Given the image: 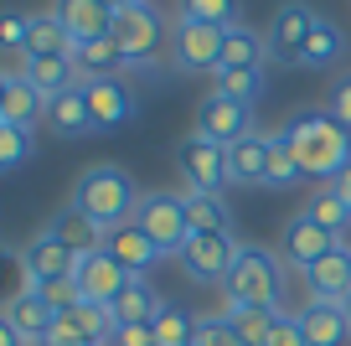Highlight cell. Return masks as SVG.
I'll use <instances>...</instances> for the list:
<instances>
[{"label":"cell","instance_id":"1","mask_svg":"<svg viewBox=\"0 0 351 346\" xmlns=\"http://www.w3.org/2000/svg\"><path fill=\"white\" fill-rule=\"evenodd\" d=\"M285 140H289V150H295L300 171H305L310 181H320V186H330L351 165V130L336 124L326 108L295 114V119L285 124Z\"/></svg>","mask_w":351,"mask_h":346},{"label":"cell","instance_id":"2","mask_svg":"<svg viewBox=\"0 0 351 346\" xmlns=\"http://www.w3.org/2000/svg\"><path fill=\"white\" fill-rule=\"evenodd\" d=\"M222 300H228V315L243 310V305L279 310V300H285V259L274 249H258V243H238V259H232L228 279H222Z\"/></svg>","mask_w":351,"mask_h":346},{"label":"cell","instance_id":"3","mask_svg":"<svg viewBox=\"0 0 351 346\" xmlns=\"http://www.w3.org/2000/svg\"><path fill=\"white\" fill-rule=\"evenodd\" d=\"M73 202L83 207L93 222L104 227V233H114V227H130L134 222V207H140V192H134L130 171H119V165H88L83 176H77V192Z\"/></svg>","mask_w":351,"mask_h":346},{"label":"cell","instance_id":"4","mask_svg":"<svg viewBox=\"0 0 351 346\" xmlns=\"http://www.w3.org/2000/svg\"><path fill=\"white\" fill-rule=\"evenodd\" d=\"M134 227H140L160 253H181L191 243L181 192H150V196H140V207H134Z\"/></svg>","mask_w":351,"mask_h":346},{"label":"cell","instance_id":"5","mask_svg":"<svg viewBox=\"0 0 351 346\" xmlns=\"http://www.w3.org/2000/svg\"><path fill=\"white\" fill-rule=\"evenodd\" d=\"M109 36L119 42V52L130 57V67H145L155 52H160V42H171V26L160 21V11H150V5H124V11H114V26Z\"/></svg>","mask_w":351,"mask_h":346},{"label":"cell","instance_id":"6","mask_svg":"<svg viewBox=\"0 0 351 346\" xmlns=\"http://www.w3.org/2000/svg\"><path fill=\"white\" fill-rule=\"evenodd\" d=\"M315 21H320V16L310 11L305 0H285V5L274 11V21H269V32H263V52H269V62L300 67V52H305Z\"/></svg>","mask_w":351,"mask_h":346},{"label":"cell","instance_id":"7","mask_svg":"<svg viewBox=\"0 0 351 346\" xmlns=\"http://www.w3.org/2000/svg\"><path fill=\"white\" fill-rule=\"evenodd\" d=\"M176 171L186 181V192H222L232 181L228 176V145H212L202 135H186L176 145Z\"/></svg>","mask_w":351,"mask_h":346},{"label":"cell","instance_id":"8","mask_svg":"<svg viewBox=\"0 0 351 346\" xmlns=\"http://www.w3.org/2000/svg\"><path fill=\"white\" fill-rule=\"evenodd\" d=\"M171 62L181 73H217L222 67V26H197V21H171Z\"/></svg>","mask_w":351,"mask_h":346},{"label":"cell","instance_id":"9","mask_svg":"<svg viewBox=\"0 0 351 346\" xmlns=\"http://www.w3.org/2000/svg\"><path fill=\"white\" fill-rule=\"evenodd\" d=\"M336 249H341V238H336V233H326L320 222H310L305 212L289 217V222H285V238H279V259H285L289 269H300V274L315 269V264L326 259V253H336Z\"/></svg>","mask_w":351,"mask_h":346},{"label":"cell","instance_id":"10","mask_svg":"<svg viewBox=\"0 0 351 346\" xmlns=\"http://www.w3.org/2000/svg\"><path fill=\"white\" fill-rule=\"evenodd\" d=\"M176 259H181V269L197 284H222L228 269H232V259H238V243H232V233H202V238H191Z\"/></svg>","mask_w":351,"mask_h":346},{"label":"cell","instance_id":"11","mask_svg":"<svg viewBox=\"0 0 351 346\" xmlns=\"http://www.w3.org/2000/svg\"><path fill=\"white\" fill-rule=\"evenodd\" d=\"M83 98H88V119L93 130H119V124L134 119V88L124 78H88L83 83Z\"/></svg>","mask_w":351,"mask_h":346},{"label":"cell","instance_id":"12","mask_svg":"<svg viewBox=\"0 0 351 346\" xmlns=\"http://www.w3.org/2000/svg\"><path fill=\"white\" fill-rule=\"evenodd\" d=\"M130 279H134V274L124 269V264L114 259L109 249L88 253V259H77V290H83L88 305H114V300H119V290H124Z\"/></svg>","mask_w":351,"mask_h":346},{"label":"cell","instance_id":"13","mask_svg":"<svg viewBox=\"0 0 351 346\" xmlns=\"http://www.w3.org/2000/svg\"><path fill=\"white\" fill-rule=\"evenodd\" d=\"M197 135L212 145H238L243 135H253V108L243 104H228V98L212 93L207 104L197 108Z\"/></svg>","mask_w":351,"mask_h":346},{"label":"cell","instance_id":"14","mask_svg":"<svg viewBox=\"0 0 351 346\" xmlns=\"http://www.w3.org/2000/svg\"><path fill=\"white\" fill-rule=\"evenodd\" d=\"M21 264H26V279L32 284H47V279H73L77 274V253L67 249V243H57L52 233H36L32 243L21 249Z\"/></svg>","mask_w":351,"mask_h":346},{"label":"cell","instance_id":"15","mask_svg":"<svg viewBox=\"0 0 351 346\" xmlns=\"http://www.w3.org/2000/svg\"><path fill=\"white\" fill-rule=\"evenodd\" d=\"M52 16L62 21V32L73 36L77 47L109 36V26H114V11L104 0H52Z\"/></svg>","mask_w":351,"mask_h":346},{"label":"cell","instance_id":"16","mask_svg":"<svg viewBox=\"0 0 351 346\" xmlns=\"http://www.w3.org/2000/svg\"><path fill=\"white\" fill-rule=\"evenodd\" d=\"M47 233H52L57 243H67V249H73L77 259H88V253H99L104 243H109V233H104V227L93 222V217H88L77 202H67L62 212H57L52 222H47Z\"/></svg>","mask_w":351,"mask_h":346},{"label":"cell","instance_id":"17","mask_svg":"<svg viewBox=\"0 0 351 346\" xmlns=\"http://www.w3.org/2000/svg\"><path fill=\"white\" fill-rule=\"evenodd\" d=\"M305 284H310V300H326V305L346 300L351 295V249L346 243H341L336 253H326L315 269H305Z\"/></svg>","mask_w":351,"mask_h":346},{"label":"cell","instance_id":"18","mask_svg":"<svg viewBox=\"0 0 351 346\" xmlns=\"http://www.w3.org/2000/svg\"><path fill=\"white\" fill-rule=\"evenodd\" d=\"M36 119H47V98L26 83L21 73H5V93H0V124H16V130H32Z\"/></svg>","mask_w":351,"mask_h":346},{"label":"cell","instance_id":"19","mask_svg":"<svg viewBox=\"0 0 351 346\" xmlns=\"http://www.w3.org/2000/svg\"><path fill=\"white\" fill-rule=\"evenodd\" d=\"M16 73L42 98H57V93H67V88H77V67L67 62V57H16Z\"/></svg>","mask_w":351,"mask_h":346},{"label":"cell","instance_id":"20","mask_svg":"<svg viewBox=\"0 0 351 346\" xmlns=\"http://www.w3.org/2000/svg\"><path fill=\"white\" fill-rule=\"evenodd\" d=\"M5 321L21 331V341H26V346H36V341H47V331L57 325V310H52V305H47L36 290H21L11 305H5Z\"/></svg>","mask_w":351,"mask_h":346},{"label":"cell","instance_id":"21","mask_svg":"<svg viewBox=\"0 0 351 346\" xmlns=\"http://www.w3.org/2000/svg\"><path fill=\"white\" fill-rule=\"evenodd\" d=\"M300 331H305V346H341L351 336V321L341 305H326V300H310L300 310Z\"/></svg>","mask_w":351,"mask_h":346},{"label":"cell","instance_id":"22","mask_svg":"<svg viewBox=\"0 0 351 346\" xmlns=\"http://www.w3.org/2000/svg\"><path fill=\"white\" fill-rule=\"evenodd\" d=\"M228 176H232V186H263V176H269V135H243L238 145H228Z\"/></svg>","mask_w":351,"mask_h":346},{"label":"cell","instance_id":"23","mask_svg":"<svg viewBox=\"0 0 351 346\" xmlns=\"http://www.w3.org/2000/svg\"><path fill=\"white\" fill-rule=\"evenodd\" d=\"M47 130L52 135H62V140H77V135H88L93 130V119H88V98H83V83L77 88H67V93H57V98H47Z\"/></svg>","mask_w":351,"mask_h":346},{"label":"cell","instance_id":"24","mask_svg":"<svg viewBox=\"0 0 351 346\" xmlns=\"http://www.w3.org/2000/svg\"><path fill=\"white\" fill-rule=\"evenodd\" d=\"M104 249H109L114 259H119L124 269L134 274V279H145V269H155V264L165 259V253L155 249V243L145 238V233H140V227H134V222H130V227H114V233H109V243H104Z\"/></svg>","mask_w":351,"mask_h":346},{"label":"cell","instance_id":"25","mask_svg":"<svg viewBox=\"0 0 351 346\" xmlns=\"http://www.w3.org/2000/svg\"><path fill=\"white\" fill-rule=\"evenodd\" d=\"M181 207H186L191 238H202V233H228L232 227V212H228V202H222V192H181Z\"/></svg>","mask_w":351,"mask_h":346},{"label":"cell","instance_id":"26","mask_svg":"<svg viewBox=\"0 0 351 346\" xmlns=\"http://www.w3.org/2000/svg\"><path fill=\"white\" fill-rule=\"evenodd\" d=\"M73 67H77L83 83H88V78H119V67H130V57L119 52L114 36H99V42H83V47H77Z\"/></svg>","mask_w":351,"mask_h":346},{"label":"cell","instance_id":"27","mask_svg":"<svg viewBox=\"0 0 351 346\" xmlns=\"http://www.w3.org/2000/svg\"><path fill=\"white\" fill-rule=\"evenodd\" d=\"M263 83H269V78H263V67H228V73H212V93L228 98V104H243V108L258 104Z\"/></svg>","mask_w":351,"mask_h":346},{"label":"cell","instance_id":"28","mask_svg":"<svg viewBox=\"0 0 351 346\" xmlns=\"http://www.w3.org/2000/svg\"><path fill=\"white\" fill-rule=\"evenodd\" d=\"M300 212H305L310 222H320L326 233H336V238L351 227V207H346V196H341L336 186H315V192L305 196V207H300Z\"/></svg>","mask_w":351,"mask_h":346},{"label":"cell","instance_id":"29","mask_svg":"<svg viewBox=\"0 0 351 346\" xmlns=\"http://www.w3.org/2000/svg\"><path fill=\"white\" fill-rule=\"evenodd\" d=\"M269 62V52H263V36L248 32V26H228L222 32V67L217 73H228V67H263Z\"/></svg>","mask_w":351,"mask_h":346},{"label":"cell","instance_id":"30","mask_svg":"<svg viewBox=\"0 0 351 346\" xmlns=\"http://www.w3.org/2000/svg\"><path fill=\"white\" fill-rule=\"evenodd\" d=\"M26 57H67V62H73L77 42L62 32V21L47 11V16H32V42H26Z\"/></svg>","mask_w":351,"mask_h":346},{"label":"cell","instance_id":"31","mask_svg":"<svg viewBox=\"0 0 351 346\" xmlns=\"http://www.w3.org/2000/svg\"><path fill=\"white\" fill-rule=\"evenodd\" d=\"M341 52H346V32L320 16L315 32H310V42H305V52H300V67H336Z\"/></svg>","mask_w":351,"mask_h":346},{"label":"cell","instance_id":"32","mask_svg":"<svg viewBox=\"0 0 351 346\" xmlns=\"http://www.w3.org/2000/svg\"><path fill=\"white\" fill-rule=\"evenodd\" d=\"M109 310H114V321H119V325H145V321H155L160 300H155L150 279H130V284L119 290V300L109 305Z\"/></svg>","mask_w":351,"mask_h":346},{"label":"cell","instance_id":"33","mask_svg":"<svg viewBox=\"0 0 351 346\" xmlns=\"http://www.w3.org/2000/svg\"><path fill=\"white\" fill-rule=\"evenodd\" d=\"M150 325H155V346H197V315L181 305H160Z\"/></svg>","mask_w":351,"mask_h":346},{"label":"cell","instance_id":"34","mask_svg":"<svg viewBox=\"0 0 351 346\" xmlns=\"http://www.w3.org/2000/svg\"><path fill=\"white\" fill-rule=\"evenodd\" d=\"M176 21H197V26H238V0H176Z\"/></svg>","mask_w":351,"mask_h":346},{"label":"cell","instance_id":"35","mask_svg":"<svg viewBox=\"0 0 351 346\" xmlns=\"http://www.w3.org/2000/svg\"><path fill=\"white\" fill-rule=\"evenodd\" d=\"M274 321H279V310H269V305H243V310H232V331L243 336V346H269Z\"/></svg>","mask_w":351,"mask_h":346},{"label":"cell","instance_id":"36","mask_svg":"<svg viewBox=\"0 0 351 346\" xmlns=\"http://www.w3.org/2000/svg\"><path fill=\"white\" fill-rule=\"evenodd\" d=\"M300 176H305V171H300V161H295V150H289L285 130L269 135V176H263V186H295Z\"/></svg>","mask_w":351,"mask_h":346},{"label":"cell","instance_id":"37","mask_svg":"<svg viewBox=\"0 0 351 346\" xmlns=\"http://www.w3.org/2000/svg\"><path fill=\"white\" fill-rule=\"evenodd\" d=\"M26 42H32V16L26 11H0V52L26 57Z\"/></svg>","mask_w":351,"mask_h":346},{"label":"cell","instance_id":"38","mask_svg":"<svg viewBox=\"0 0 351 346\" xmlns=\"http://www.w3.org/2000/svg\"><path fill=\"white\" fill-rule=\"evenodd\" d=\"M21 290H32V279H26V264H21V253L0 249V310H5V305H11Z\"/></svg>","mask_w":351,"mask_h":346},{"label":"cell","instance_id":"39","mask_svg":"<svg viewBox=\"0 0 351 346\" xmlns=\"http://www.w3.org/2000/svg\"><path fill=\"white\" fill-rule=\"evenodd\" d=\"M32 155V130H16V124H0V171H16V165Z\"/></svg>","mask_w":351,"mask_h":346},{"label":"cell","instance_id":"40","mask_svg":"<svg viewBox=\"0 0 351 346\" xmlns=\"http://www.w3.org/2000/svg\"><path fill=\"white\" fill-rule=\"evenodd\" d=\"M197 346H243V336L232 331V315H202L197 321Z\"/></svg>","mask_w":351,"mask_h":346},{"label":"cell","instance_id":"41","mask_svg":"<svg viewBox=\"0 0 351 346\" xmlns=\"http://www.w3.org/2000/svg\"><path fill=\"white\" fill-rule=\"evenodd\" d=\"M32 290L42 295V300L52 305L57 315H62V310H73V305H83V290H77V274H73V279H47V284H32Z\"/></svg>","mask_w":351,"mask_h":346},{"label":"cell","instance_id":"42","mask_svg":"<svg viewBox=\"0 0 351 346\" xmlns=\"http://www.w3.org/2000/svg\"><path fill=\"white\" fill-rule=\"evenodd\" d=\"M326 114H330V119H336V124H346V130H351V73H341L336 83H330Z\"/></svg>","mask_w":351,"mask_h":346},{"label":"cell","instance_id":"43","mask_svg":"<svg viewBox=\"0 0 351 346\" xmlns=\"http://www.w3.org/2000/svg\"><path fill=\"white\" fill-rule=\"evenodd\" d=\"M269 346H305V331H300V315H285V310H279L274 331H269Z\"/></svg>","mask_w":351,"mask_h":346},{"label":"cell","instance_id":"44","mask_svg":"<svg viewBox=\"0 0 351 346\" xmlns=\"http://www.w3.org/2000/svg\"><path fill=\"white\" fill-rule=\"evenodd\" d=\"M109 346H155V325L150 321H145V325H119Z\"/></svg>","mask_w":351,"mask_h":346},{"label":"cell","instance_id":"45","mask_svg":"<svg viewBox=\"0 0 351 346\" xmlns=\"http://www.w3.org/2000/svg\"><path fill=\"white\" fill-rule=\"evenodd\" d=\"M0 346H26V341H21V331L5 321V310H0Z\"/></svg>","mask_w":351,"mask_h":346},{"label":"cell","instance_id":"46","mask_svg":"<svg viewBox=\"0 0 351 346\" xmlns=\"http://www.w3.org/2000/svg\"><path fill=\"white\" fill-rule=\"evenodd\" d=\"M330 186H336V192L346 196V207H351V165H346V171H341V176H336V181H330Z\"/></svg>","mask_w":351,"mask_h":346},{"label":"cell","instance_id":"47","mask_svg":"<svg viewBox=\"0 0 351 346\" xmlns=\"http://www.w3.org/2000/svg\"><path fill=\"white\" fill-rule=\"evenodd\" d=\"M104 5H109V11H124V5H140V0H104Z\"/></svg>","mask_w":351,"mask_h":346},{"label":"cell","instance_id":"48","mask_svg":"<svg viewBox=\"0 0 351 346\" xmlns=\"http://www.w3.org/2000/svg\"><path fill=\"white\" fill-rule=\"evenodd\" d=\"M341 310H346V321H351V295H346V300H341Z\"/></svg>","mask_w":351,"mask_h":346},{"label":"cell","instance_id":"49","mask_svg":"<svg viewBox=\"0 0 351 346\" xmlns=\"http://www.w3.org/2000/svg\"><path fill=\"white\" fill-rule=\"evenodd\" d=\"M0 93H5V73H0Z\"/></svg>","mask_w":351,"mask_h":346},{"label":"cell","instance_id":"50","mask_svg":"<svg viewBox=\"0 0 351 346\" xmlns=\"http://www.w3.org/2000/svg\"><path fill=\"white\" fill-rule=\"evenodd\" d=\"M36 346H42V341H36Z\"/></svg>","mask_w":351,"mask_h":346}]
</instances>
